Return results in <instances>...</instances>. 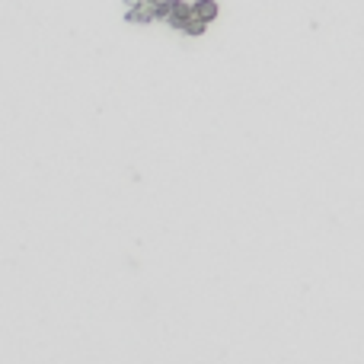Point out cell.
<instances>
[{
	"label": "cell",
	"instance_id": "cell-3",
	"mask_svg": "<svg viewBox=\"0 0 364 364\" xmlns=\"http://www.w3.org/2000/svg\"><path fill=\"white\" fill-rule=\"evenodd\" d=\"M205 29H208V23H205L202 16H195V10H192V16L179 26V32H185V35H205Z\"/></svg>",
	"mask_w": 364,
	"mask_h": 364
},
{
	"label": "cell",
	"instance_id": "cell-2",
	"mask_svg": "<svg viewBox=\"0 0 364 364\" xmlns=\"http://www.w3.org/2000/svg\"><path fill=\"white\" fill-rule=\"evenodd\" d=\"M192 10H195V16H202L205 23H211V20H217V0H195L192 3Z\"/></svg>",
	"mask_w": 364,
	"mask_h": 364
},
{
	"label": "cell",
	"instance_id": "cell-4",
	"mask_svg": "<svg viewBox=\"0 0 364 364\" xmlns=\"http://www.w3.org/2000/svg\"><path fill=\"white\" fill-rule=\"evenodd\" d=\"M141 3H154V7H157V3H163V0H141Z\"/></svg>",
	"mask_w": 364,
	"mask_h": 364
},
{
	"label": "cell",
	"instance_id": "cell-1",
	"mask_svg": "<svg viewBox=\"0 0 364 364\" xmlns=\"http://www.w3.org/2000/svg\"><path fill=\"white\" fill-rule=\"evenodd\" d=\"M189 16H192V7L182 3V0H163V3H157V20L169 23L173 29H179Z\"/></svg>",
	"mask_w": 364,
	"mask_h": 364
}]
</instances>
